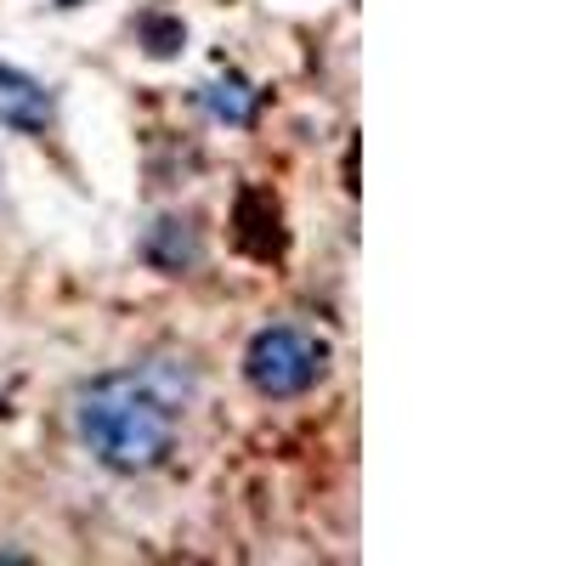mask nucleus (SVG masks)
Returning <instances> with one entry per match:
<instances>
[{"mask_svg":"<svg viewBox=\"0 0 566 566\" xmlns=\"http://www.w3.org/2000/svg\"><path fill=\"white\" fill-rule=\"evenodd\" d=\"M232 239L250 261H277L283 255V216L272 205V193L261 187H244L239 205H232Z\"/></svg>","mask_w":566,"mask_h":566,"instance_id":"5","label":"nucleus"},{"mask_svg":"<svg viewBox=\"0 0 566 566\" xmlns=\"http://www.w3.org/2000/svg\"><path fill=\"white\" fill-rule=\"evenodd\" d=\"M244 386L272 397V402H295L306 391L323 386L328 374V340L317 328H301V323H272V328H255L250 346H244Z\"/></svg>","mask_w":566,"mask_h":566,"instance_id":"2","label":"nucleus"},{"mask_svg":"<svg viewBox=\"0 0 566 566\" xmlns=\"http://www.w3.org/2000/svg\"><path fill=\"white\" fill-rule=\"evenodd\" d=\"M136 45L148 57H181V45H187V23L181 18H170V12H142L136 18Z\"/></svg>","mask_w":566,"mask_h":566,"instance_id":"7","label":"nucleus"},{"mask_svg":"<svg viewBox=\"0 0 566 566\" xmlns=\"http://www.w3.org/2000/svg\"><path fill=\"white\" fill-rule=\"evenodd\" d=\"M52 119H57V97H52V91H45L34 74L0 63V125H12L23 136H45Z\"/></svg>","mask_w":566,"mask_h":566,"instance_id":"4","label":"nucleus"},{"mask_svg":"<svg viewBox=\"0 0 566 566\" xmlns=\"http://www.w3.org/2000/svg\"><path fill=\"white\" fill-rule=\"evenodd\" d=\"M261 103H266V91H261L250 74H239V69H221V74H210L205 85H193V108H199L205 119H216V125H232V130L255 125Z\"/></svg>","mask_w":566,"mask_h":566,"instance_id":"3","label":"nucleus"},{"mask_svg":"<svg viewBox=\"0 0 566 566\" xmlns=\"http://www.w3.org/2000/svg\"><path fill=\"white\" fill-rule=\"evenodd\" d=\"M57 7H80V0H57Z\"/></svg>","mask_w":566,"mask_h":566,"instance_id":"8","label":"nucleus"},{"mask_svg":"<svg viewBox=\"0 0 566 566\" xmlns=\"http://www.w3.org/2000/svg\"><path fill=\"white\" fill-rule=\"evenodd\" d=\"M187 397H193V368L181 357H148L136 368L91 374L74 391V437L97 464L119 470V476H142L176 453Z\"/></svg>","mask_w":566,"mask_h":566,"instance_id":"1","label":"nucleus"},{"mask_svg":"<svg viewBox=\"0 0 566 566\" xmlns=\"http://www.w3.org/2000/svg\"><path fill=\"white\" fill-rule=\"evenodd\" d=\"M199 255H205V239L187 216H159L148 232H142V261H148L154 272H165V277L193 272Z\"/></svg>","mask_w":566,"mask_h":566,"instance_id":"6","label":"nucleus"}]
</instances>
